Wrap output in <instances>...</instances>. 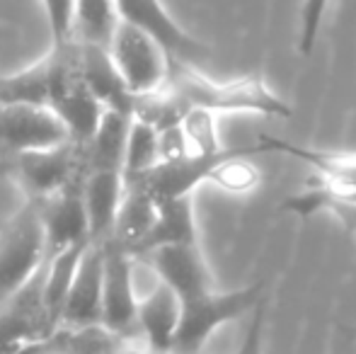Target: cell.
Instances as JSON below:
<instances>
[{
  "label": "cell",
  "instance_id": "obj_28",
  "mask_svg": "<svg viewBox=\"0 0 356 354\" xmlns=\"http://www.w3.org/2000/svg\"><path fill=\"white\" fill-rule=\"evenodd\" d=\"M0 83H3V76H0Z\"/></svg>",
  "mask_w": 356,
  "mask_h": 354
},
{
  "label": "cell",
  "instance_id": "obj_27",
  "mask_svg": "<svg viewBox=\"0 0 356 354\" xmlns=\"http://www.w3.org/2000/svg\"><path fill=\"white\" fill-rule=\"evenodd\" d=\"M127 350H129V347H127ZM127 350H124V352H119V354H127Z\"/></svg>",
  "mask_w": 356,
  "mask_h": 354
},
{
  "label": "cell",
  "instance_id": "obj_5",
  "mask_svg": "<svg viewBox=\"0 0 356 354\" xmlns=\"http://www.w3.org/2000/svg\"><path fill=\"white\" fill-rule=\"evenodd\" d=\"M109 58L134 97L160 90L168 81L170 54L141 27L119 19L109 39Z\"/></svg>",
  "mask_w": 356,
  "mask_h": 354
},
{
  "label": "cell",
  "instance_id": "obj_3",
  "mask_svg": "<svg viewBox=\"0 0 356 354\" xmlns=\"http://www.w3.org/2000/svg\"><path fill=\"white\" fill-rule=\"evenodd\" d=\"M5 168L15 177V182L29 194V202H42L85 179L83 143L68 138L58 146L19 153L5 158Z\"/></svg>",
  "mask_w": 356,
  "mask_h": 354
},
{
  "label": "cell",
  "instance_id": "obj_13",
  "mask_svg": "<svg viewBox=\"0 0 356 354\" xmlns=\"http://www.w3.org/2000/svg\"><path fill=\"white\" fill-rule=\"evenodd\" d=\"M75 47H78L80 76H83L90 92L97 97V102L104 109H114V112H124L134 117L136 97L129 92V88L119 78L107 49L95 47V44H83V42H75Z\"/></svg>",
  "mask_w": 356,
  "mask_h": 354
},
{
  "label": "cell",
  "instance_id": "obj_19",
  "mask_svg": "<svg viewBox=\"0 0 356 354\" xmlns=\"http://www.w3.org/2000/svg\"><path fill=\"white\" fill-rule=\"evenodd\" d=\"M259 141L264 143L267 153L269 151L289 153V156L308 163V166L318 172V177L332 179V182H342V184H354L356 187V153L310 151V148H300L289 141H282V138H269V136H262Z\"/></svg>",
  "mask_w": 356,
  "mask_h": 354
},
{
  "label": "cell",
  "instance_id": "obj_20",
  "mask_svg": "<svg viewBox=\"0 0 356 354\" xmlns=\"http://www.w3.org/2000/svg\"><path fill=\"white\" fill-rule=\"evenodd\" d=\"M85 248H88V243L68 248V250L58 252L54 257H47V265H44V303H47V313L51 318L54 330L61 328L63 303H66L75 267H78Z\"/></svg>",
  "mask_w": 356,
  "mask_h": 354
},
{
  "label": "cell",
  "instance_id": "obj_26",
  "mask_svg": "<svg viewBox=\"0 0 356 354\" xmlns=\"http://www.w3.org/2000/svg\"><path fill=\"white\" fill-rule=\"evenodd\" d=\"M264 313H267V298H262L250 313L248 330H245L235 354H264Z\"/></svg>",
  "mask_w": 356,
  "mask_h": 354
},
{
  "label": "cell",
  "instance_id": "obj_12",
  "mask_svg": "<svg viewBox=\"0 0 356 354\" xmlns=\"http://www.w3.org/2000/svg\"><path fill=\"white\" fill-rule=\"evenodd\" d=\"M182 303L165 284H155L150 293L138 296L136 332L143 337V347L155 354H170L177 335Z\"/></svg>",
  "mask_w": 356,
  "mask_h": 354
},
{
  "label": "cell",
  "instance_id": "obj_25",
  "mask_svg": "<svg viewBox=\"0 0 356 354\" xmlns=\"http://www.w3.org/2000/svg\"><path fill=\"white\" fill-rule=\"evenodd\" d=\"M51 29V47L66 44L73 37V0H42Z\"/></svg>",
  "mask_w": 356,
  "mask_h": 354
},
{
  "label": "cell",
  "instance_id": "obj_14",
  "mask_svg": "<svg viewBox=\"0 0 356 354\" xmlns=\"http://www.w3.org/2000/svg\"><path fill=\"white\" fill-rule=\"evenodd\" d=\"M124 197V175L117 170L88 172L83 179V207L88 216L90 243H104L112 236L114 218Z\"/></svg>",
  "mask_w": 356,
  "mask_h": 354
},
{
  "label": "cell",
  "instance_id": "obj_10",
  "mask_svg": "<svg viewBox=\"0 0 356 354\" xmlns=\"http://www.w3.org/2000/svg\"><path fill=\"white\" fill-rule=\"evenodd\" d=\"M42 218L44 241H47V257H54L68 248L90 243L88 216L83 207V182L71 184L58 194L42 202H34Z\"/></svg>",
  "mask_w": 356,
  "mask_h": 354
},
{
  "label": "cell",
  "instance_id": "obj_9",
  "mask_svg": "<svg viewBox=\"0 0 356 354\" xmlns=\"http://www.w3.org/2000/svg\"><path fill=\"white\" fill-rule=\"evenodd\" d=\"M141 260L148 262L158 282L165 284L179 301L197 298L213 289L211 272L199 250V243L158 248V250L143 255Z\"/></svg>",
  "mask_w": 356,
  "mask_h": 354
},
{
  "label": "cell",
  "instance_id": "obj_11",
  "mask_svg": "<svg viewBox=\"0 0 356 354\" xmlns=\"http://www.w3.org/2000/svg\"><path fill=\"white\" fill-rule=\"evenodd\" d=\"M99 316H102V243H88L63 303L61 328L80 330V328L99 325Z\"/></svg>",
  "mask_w": 356,
  "mask_h": 354
},
{
  "label": "cell",
  "instance_id": "obj_23",
  "mask_svg": "<svg viewBox=\"0 0 356 354\" xmlns=\"http://www.w3.org/2000/svg\"><path fill=\"white\" fill-rule=\"evenodd\" d=\"M187 146L197 156H209V153H218V127H216V114L207 112V109H187V114L179 122Z\"/></svg>",
  "mask_w": 356,
  "mask_h": 354
},
{
  "label": "cell",
  "instance_id": "obj_8",
  "mask_svg": "<svg viewBox=\"0 0 356 354\" xmlns=\"http://www.w3.org/2000/svg\"><path fill=\"white\" fill-rule=\"evenodd\" d=\"M68 141V134L49 107L0 102V158L51 148Z\"/></svg>",
  "mask_w": 356,
  "mask_h": 354
},
{
  "label": "cell",
  "instance_id": "obj_1",
  "mask_svg": "<svg viewBox=\"0 0 356 354\" xmlns=\"http://www.w3.org/2000/svg\"><path fill=\"white\" fill-rule=\"evenodd\" d=\"M170 92L184 109H207L211 114H262L269 119H289L291 107L262 78H240L230 83H216L207 78L194 63L170 58L168 81Z\"/></svg>",
  "mask_w": 356,
  "mask_h": 354
},
{
  "label": "cell",
  "instance_id": "obj_18",
  "mask_svg": "<svg viewBox=\"0 0 356 354\" xmlns=\"http://www.w3.org/2000/svg\"><path fill=\"white\" fill-rule=\"evenodd\" d=\"M155 214H158V204L148 194H143L136 187H124V197L122 204H119L109 241L122 246L134 257L136 248L141 246L143 238L148 236L150 226H153Z\"/></svg>",
  "mask_w": 356,
  "mask_h": 354
},
{
  "label": "cell",
  "instance_id": "obj_6",
  "mask_svg": "<svg viewBox=\"0 0 356 354\" xmlns=\"http://www.w3.org/2000/svg\"><path fill=\"white\" fill-rule=\"evenodd\" d=\"M44 265L22 289L0 303V354H17L47 342L56 332L44 303Z\"/></svg>",
  "mask_w": 356,
  "mask_h": 354
},
{
  "label": "cell",
  "instance_id": "obj_29",
  "mask_svg": "<svg viewBox=\"0 0 356 354\" xmlns=\"http://www.w3.org/2000/svg\"><path fill=\"white\" fill-rule=\"evenodd\" d=\"M354 335H356V330H354Z\"/></svg>",
  "mask_w": 356,
  "mask_h": 354
},
{
  "label": "cell",
  "instance_id": "obj_17",
  "mask_svg": "<svg viewBox=\"0 0 356 354\" xmlns=\"http://www.w3.org/2000/svg\"><path fill=\"white\" fill-rule=\"evenodd\" d=\"M131 114L104 109L97 129L83 143L85 153V175L97 170H117L122 172L124 166V148H127L129 127H131Z\"/></svg>",
  "mask_w": 356,
  "mask_h": 354
},
{
  "label": "cell",
  "instance_id": "obj_24",
  "mask_svg": "<svg viewBox=\"0 0 356 354\" xmlns=\"http://www.w3.org/2000/svg\"><path fill=\"white\" fill-rule=\"evenodd\" d=\"M327 8H330V0H303V5H300L298 54H303V56H308L313 51Z\"/></svg>",
  "mask_w": 356,
  "mask_h": 354
},
{
  "label": "cell",
  "instance_id": "obj_2",
  "mask_svg": "<svg viewBox=\"0 0 356 354\" xmlns=\"http://www.w3.org/2000/svg\"><path fill=\"white\" fill-rule=\"evenodd\" d=\"M262 298L264 282H257L245 289H235V291L211 289L197 298L179 301L182 313H179L177 335H175L170 354H202L204 345L211 340V335L218 328L252 313Z\"/></svg>",
  "mask_w": 356,
  "mask_h": 354
},
{
  "label": "cell",
  "instance_id": "obj_7",
  "mask_svg": "<svg viewBox=\"0 0 356 354\" xmlns=\"http://www.w3.org/2000/svg\"><path fill=\"white\" fill-rule=\"evenodd\" d=\"M138 293L134 287V257L114 241L102 243V316L99 325L131 342L136 337Z\"/></svg>",
  "mask_w": 356,
  "mask_h": 354
},
{
  "label": "cell",
  "instance_id": "obj_21",
  "mask_svg": "<svg viewBox=\"0 0 356 354\" xmlns=\"http://www.w3.org/2000/svg\"><path fill=\"white\" fill-rule=\"evenodd\" d=\"M119 22L114 0H73V37L75 42L109 47Z\"/></svg>",
  "mask_w": 356,
  "mask_h": 354
},
{
  "label": "cell",
  "instance_id": "obj_4",
  "mask_svg": "<svg viewBox=\"0 0 356 354\" xmlns=\"http://www.w3.org/2000/svg\"><path fill=\"white\" fill-rule=\"evenodd\" d=\"M47 262L42 218L34 202H27L0 231V303L22 289Z\"/></svg>",
  "mask_w": 356,
  "mask_h": 354
},
{
  "label": "cell",
  "instance_id": "obj_16",
  "mask_svg": "<svg viewBox=\"0 0 356 354\" xmlns=\"http://www.w3.org/2000/svg\"><path fill=\"white\" fill-rule=\"evenodd\" d=\"M197 243V218H194L192 194L189 197L168 199L158 204V214L148 236L134 252V260L165 246H189Z\"/></svg>",
  "mask_w": 356,
  "mask_h": 354
},
{
  "label": "cell",
  "instance_id": "obj_15",
  "mask_svg": "<svg viewBox=\"0 0 356 354\" xmlns=\"http://www.w3.org/2000/svg\"><path fill=\"white\" fill-rule=\"evenodd\" d=\"M282 209L296 216H313L318 211H330L344 223V228L356 231V187L354 184L332 182V179L315 177L300 192L291 194L282 202Z\"/></svg>",
  "mask_w": 356,
  "mask_h": 354
},
{
  "label": "cell",
  "instance_id": "obj_22",
  "mask_svg": "<svg viewBox=\"0 0 356 354\" xmlns=\"http://www.w3.org/2000/svg\"><path fill=\"white\" fill-rule=\"evenodd\" d=\"M158 163H160L158 129L150 127L143 119L134 117L131 127H129L127 148H124V166H122L124 184L141 177L143 172H148L150 168H155Z\"/></svg>",
  "mask_w": 356,
  "mask_h": 354
}]
</instances>
